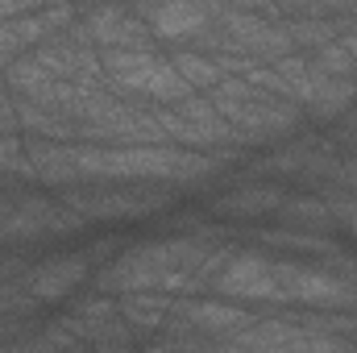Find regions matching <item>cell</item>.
I'll return each mask as SVG.
<instances>
[{"label":"cell","mask_w":357,"mask_h":353,"mask_svg":"<svg viewBox=\"0 0 357 353\" xmlns=\"http://www.w3.org/2000/svg\"><path fill=\"white\" fill-rule=\"evenodd\" d=\"M0 175L25 179L33 183V163H29V150L17 133H0Z\"/></svg>","instance_id":"e0dca14e"},{"label":"cell","mask_w":357,"mask_h":353,"mask_svg":"<svg viewBox=\"0 0 357 353\" xmlns=\"http://www.w3.org/2000/svg\"><path fill=\"white\" fill-rule=\"evenodd\" d=\"M33 183L75 187V183H158L175 191H199L225 175V158L208 150H187L175 142H25Z\"/></svg>","instance_id":"6da1fadb"},{"label":"cell","mask_w":357,"mask_h":353,"mask_svg":"<svg viewBox=\"0 0 357 353\" xmlns=\"http://www.w3.org/2000/svg\"><path fill=\"white\" fill-rule=\"evenodd\" d=\"M42 4H59V0H0V21L21 17V13H33V8H42ZM71 4H75V0H71Z\"/></svg>","instance_id":"d6986e66"},{"label":"cell","mask_w":357,"mask_h":353,"mask_svg":"<svg viewBox=\"0 0 357 353\" xmlns=\"http://www.w3.org/2000/svg\"><path fill=\"white\" fill-rule=\"evenodd\" d=\"M88 278H91L88 254H54V258H46V262H33L21 274V291H25L33 303H63V299H71Z\"/></svg>","instance_id":"30bf717a"},{"label":"cell","mask_w":357,"mask_h":353,"mask_svg":"<svg viewBox=\"0 0 357 353\" xmlns=\"http://www.w3.org/2000/svg\"><path fill=\"white\" fill-rule=\"evenodd\" d=\"M171 320H183L191 329H199L204 337H212V345H220L229 333L245 329L250 320H258L241 299H187V295H175V308H171Z\"/></svg>","instance_id":"8fae6325"},{"label":"cell","mask_w":357,"mask_h":353,"mask_svg":"<svg viewBox=\"0 0 357 353\" xmlns=\"http://www.w3.org/2000/svg\"><path fill=\"white\" fill-rule=\"evenodd\" d=\"M320 191L337 204V212H341V229H345V233L357 241V195L341 191V187H320Z\"/></svg>","instance_id":"ac0fdd59"},{"label":"cell","mask_w":357,"mask_h":353,"mask_svg":"<svg viewBox=\"0 0 357 353\" xmlns=\"http://www.w3.org/2000/svg\"><path fill=\"white\" fill-rule=\"evenodd\" d=\"M274 220L287 225V229H303V233H333V229H341V212H337V204L324 191H299V195L287 191V200L278 204Z\"/></svg>","instance_id":"4fadbf2b"},{"label":"cell","mask_w":357,"mask_h":353,"mask_svg":"<svg viewBox=\"0 0 357 353\" xmlns=\"http://www.w3.org/2000/svg\"><path fill=\"white\" fill-rule=\"evenodd\" d=\"M59 200H67L84 220L129 225L175 208L178 191L158 183H75V187H59Z\"/></svg>","instance_id":"277c9868"},{"label":"cell","mask_w":357,"mask_h":353,"mask_svg":"<svg viewBox=\"0 0 357 353\" xmlns=\"http://www.w3.org/2000/svg\"><path fill=\"white\" fill-rule=\"evenodd\" d=\"M0 91H8V84H4V67H0Z\"/></svg>","instance_id":"44dd1931"},{"label":"cell","mask_w":357,"mask_h":353,"mask_svg":"<svg viewBox=\"0 0 357 353\" xmlns=\"http://www.w3.org/2000/svg\"><path fill=\"white\" fill-rule=\"evenodd\" d=\"M154 117H158L167 142L187 146V150H208V154H220L225 163L245 158L254 150L250 137L212 104L208 91H187L175 104H154Z\"/></svg>","instance_id":"3957f363"},{"label":"cell","mask_w":357,"mask_h":353,"mask_svg":"<svg viewBox=\"0 0 357 353\" xmlns=\"http://www.w3.org/2000/svg\"><path fill=\"white\" fill-rule=\"evenodd\" d=\"M17 129L29 137H42V142H79V125L63 108L21 100V96H17Z\"/></svg>","instance_id":"5bb4252c"},{"label":"cell","mask_w":357,"mask_h":353,"mask_svg":"<svg viewBox=\"0 0 357 353\" xmlns=\"http://www.w3.org/2000/svg\"><path fill=\"white\" fill-rule=\"evenodd\" d=\"M0 133H17V96L0 91Z\"/></svg>","instance_id":"ffe728a7"},{"label":"cell","mask_w":357,"mask_h":353,"mask_svg":"<svg viewBox=\"0 0 357 353\" xmlns=\"http://www.w3.org/2000/svg\"><path fill=\"white\" fill-rule=\"evenodd\" d=\"M116 308L137 329V337H150V333L167 329L171 308H175V295L171 291H129V295H116Z\"/></svg>","instance_id":"9a60e30c"},{"label":"cell","mask_w":357,"mask_h":353,"mask_svg":"<svg viewBox=\"0 0 357 353\" xmlns=\"http://www.w3.org/2000/svg\"><path fill=\"white\" fill-rule=\"evenodd\" d=\"M0 225L4 241H42V237H75L84 233V216L67 200H46V195H0Z\"/></svg>","instance_id":"5b68a950"},{"label":"cell","mask_w":357,"mask_h":353,"mask_svg":"<svg viewBox=\"0 0 357 353\" xmlns=\"http://www.w3.org/2000/svg\"><path fill=\"white\" fill-rule=\"evenodd\" d=\"M171 63H175L178 75H183L195 91H208L225 80V71L216 67V59H208V54H199V50H191V46H187V50H175Z\"/></svg>","instance_id":"2e32d148"},{"label":"cell","mask_w":357,"mask_h":353,"mask_svg":"<svg viewBox=\"0 0 357 353\" xmlns=\"http://www.w3.org/2000/svg\"><path fill=\"white\" fill-rule=\"evenodd\" d=\"M282 200H287V187L278 179H250V183L229 187L225 195H212L208 212L220 220H266L278 212Z\"/></svg>","instance_id":"7c38bea8"},{"label":"cell","mask_w":357,"mask_h":353,"mask_svg":"<svg viewBox=\"0 0 357 353\" xmlns=\"http://www.w3.org/2000/svg\"><path fill=\"white\" fill-rule=\"evenodd\" d=\"M79 21L88 29L91 46L96 50H129V46H162L146 17L129 4V0H100V4H88L79 8Z\"/></svg>","instance_id":"ba28073f"},{"label":"cell","mask_w":357,"mask_h":353,"mask_svg":"<svg viewBox=\"0 0 357 353\" xmlns=\"http://www.w3.org/2000/svg\"><path fill=\"white\" fill-rule=\"evenodd\" d=\"M208 96H212V104L250 137L254 150H258V146H274V142L299 133L303 121H307V112H303L295 100L270 91L266 84H254V80H245V75H225L216 88H208Z\"/></svg>","instance_id":"7a4b0ae2"},{"label":"cell","mask_w":357,"mask_h":353,"mask_svg":"<svg viewBox=\"0 0 357 353\" xmlns=\"http://www.w3.org/2000/svg\"><path fill=\"white\" fill-rule=\"evenodd\" d=\"M208 287L225 299H241V303H287L282 287H278V270L274 258L254 254V250H229L225 262L216 266V274L208 278Z\"/></svg>","instance_id":"8992f818"},{"label":"cell","mask_w":357,"mask_h":353,"mask_svg":"<svg viewBox=\"0 0 357 353\" xmlns=\"http://www.w3.org/2000/svg\"><path fill=\"white\" fill-rule=\"evenodd\" d=\"M212 25L233 42L237 54H250V59H258V63H274V59H282V54L295 50V42L287 38V29H282L278 21H270L262 13H250V8L220 4V13H216Z\"/></svg>","instance_id":"52a82bcc"},{"label":"cell","mask_w":357,"mask_h":353,"mask_svg":"<svg viewBox=\"0 0 357 353\" xmlns=\"http://www.w3.org/2000/svg\"><path fill=\"white\" fill-rule=\"evenodd\" d=\"M225 0H154L142 17L150 25V33L162 46H187L195 33H204Z\"/></svg>","instance_id":"9c48e42d"}]
</instances>
